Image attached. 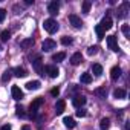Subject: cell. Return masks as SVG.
<instances>
[{
	"mask_svg": "<svg viewBox=\"0 0 130 130\" xmlns=\"http://www.w3.org/2000/svg\"><path fill=\"white\" fill-rule=\"evenodd\" d=\"M43 28H44V31L46 32H49V34H55L57 31H58V22L55 20V19H46L44 22H43Z\"/></svg>",
	"mask_w": 130,
	"mask_h": 130,
	"instance_id": "cell-1",
	"label": "cell"
},
{
	"mask_svg": "<svg viewBox=\"0 0 130 130\" xmlns=\"http://www.w3.org/2000/svg\"><path fill=\"white\" fill-rule=\"evenodd\" d=\"M43 103H44V98H41V96L35 98V100L31 103V106H29V110H31V113H32V115H35V113L38 112V109L43 106Z\"/></svg>",
	"mask_w": 130,
	"mask_h": 130,
	"instance_id": "cell-2",
	"label": "cell"
},
{
	"mask_svg": "<svg viewBox=\"0 0 130 130\" xmlns=\"http://www.w3.org/2000/svg\"><path fill=\"white\" fill-rule=\"evenodd\" d=\"M32 68H34V71H35L37 74L44 75V74H43V72H44V69H43V60H41L40 57H37L35 60H32Z\"/></svg>",
	"mask_w": 130,
	"mask_h": 130,
	"instance_id": "cell-3",
	"label": "cell"
},
{
	"mask_svg": "<svg viewBox=\"0 0 130 130\" xmlns=\"http://www.w3.org/2000/svg\"><path fill=\"white\" fill-rule=\"evenodd\" d=\"M57 47V43L52 40V38H46L44 41H43V44H41V49L44 51V52H51L52 49H55Z\"/></svg>",
	"mask_w": 130,
	"mask_h": 130,
	"instance_id": "cell-4",
	"label": "cell"
},
{
	"mask_svg": "<svg viewBox=\"0 0 130 130\" xmlns=\"http://www.w3.org/2000/svg\"><path fill=\"white\" fill-rule=\"evenodd\" d=\"M58 9H60V3L57 2V0H52V2L47 5V12L51 15H57L58 14Z\"/></svg>",
	"mask_w": 130,
	"mask_h": 130,
	"instance_id": "cell-5",
	"label": "cell"
},
{
	"mask_svg": "<svg viewBox=\"0 0 130 130\" xmlns=\"http://www.w3.org/2000/svg\"><path fill=\"white\" fill-rule=\"evenodd\" d=\"M128 2H124L119 8H118V12H116V15H118V19H124L125 15H127V12H128Z\"/></svg>",
	"mask_w": 130,
	"mask_h": 130,
	"instance_id": "cell-6",
	"label": "cell"
},
{
	"mask_svg": "<svg viewBox=\"0 0 130 130\" xmlns=\"http://www.w3.org/2000/svg\"><path fill=\"white\" fill-rule=\"evenodd\" d=\"M69 22H71V25H72L75 29H80V28L83 26L81 19H80L78 15H75V14H71V15H69Z\"/></svg>",
	"mask_w": 130,
	"mask_h": 130,
	"instance_id": "cell-7",
	"label": "cell"
},
{
	"mask_svg": "<svg viewBox=\"0 0 130 130\" xmlns=\"http://www.w3.org/2000/svg\"><path fill=\"white\" fill-rule=\"evenodd\" d=\"M107 46H109V49H112L113 52H118V41H116V37L115 35H109L107 37Z\"/></svg>",
	"mask_w": 130,
	"mask_h": 130,
	"instance_id": "cell-8",
	"label": "cell"
},
{
	"mask_svg": "<svg viewBox=\"0 0 130 130\" xmlns=\"http://www.w3.org/2000/svg\"><path fill=\"white\" fill-rule=\"evenodd\" d=\"M46 74L51 78H57L58 74H60V71H58V68L55 66V64H49V66H46Z\"/></svg>",
	"mask_w": 130,
	"mask_h": 130,
	"instance_id": "cell-9",
	"label": "cell"
},
{
	"mask_svg": "<svg viewBox=\"0 0 130 130\" xmlns=\"http://www.w3.org/2000/svg\"><path fill=\"white\" fill-rule=\"evenodd\" d=\"M11 95H12V98H14L15 101H20V100L23 98V90H22L19 86H12V89H11Z\"/></svg>",
	"mask_w": 130,
	"mask_h": 130,
	"instance_id": "cell-10",
	"label": "cell"
},
{
	"mask_svg": "<svg viewBox=\"0 0 130 130\" xmlns=\"http://www.w3.org/2000/svg\"><path fill=\"white\" fill-rule=\"evenodd\" d=\"M86 96H83V95H77L74 100H72V104H74V107H78V109H81L84 104H86Z\"/></svg>",
	"mask_w": 130,
	"mask_h": 130,
	"instance_id": "cell-11",
	"label": "cell"
},
{
	"mask_svg": "<svg viewBox=\"0 0 130 130\" xmlns=\"http://www.w3.org/2000/svg\"><path fill=\"white\" fill-rule=\"evenodd\" d=\"M81 61H83L81 52H75V54L71 57V64H72V66H78V64H81Z\"/></svg>",
	"mask_w": 130,
	"mask_h": 130,
	"instance_id": "cell-12",
	"label": "cell"
},
{
	"mask_svg": "<svg viewBox=\"0 0 130 130\" xmlns=\"http://www.w3.org/2000/svg\"><path fill=\"white\" fill-rule=\"evenodd\" d=\"M112 25H113V22H112V19H110V17H104V19L101 20V23H100V26H101L104 31L112 29Z\"/></svg>",
	"mask_w": 130,
	"mask_h": 130,
	"instance_id": "cell-13",
	"label": "cell"
},
{
	"mask_svg": "<svg viewBox=\"0 0 130 130\" xmlns=\"http://www.w3.org/2000/svg\"><path fill=\"white\" fill-rule=\"evenodd\" d=\"M12 75H15L17 78H25V77L28 75V72H26L25 68H20V66H19V68H14V69H12Z\"/></svg>",
	"mask_w": 130,
	"mask_h": 130,
	"instance_id": "cell-14",
	"label": "cell"
},
{
	"mask_svg": "<svg viewBox=\"0 0 130 130\" xmlns=\"http://www.w3.org/2000/svg\"><path fill=\"white\" fill-rule=\"evenodd\" d=\"M64 109H66V101H64V100L57 101V104H55V113L57 115H61L64 112Z\"/></svg>",
	"mask_w": 130,
	"mask_h": 130,
	"instance_id": "cell-15",
	"label": "cell"
},
{
	"mask_svg": "<svg viewBox=\"0 0 130 130\" xmlns=\"http://www.w3.org/2000/svg\"><path fill=\"white\" fill-rule=\"evenodd\" d=\"M119 77H121V68H119V66H113L112 71H110V78H112L113 81H116Z\"/></svg>",
	"mask_w": 130,
	"mask_h": 130,
	"instance_id": "cell-16",
	"label": "cell"
},
{
	"mask_svg": "<svg viewBox=\"0 0 130 130\" xmlns=\"http://www.w3.org/2000/svg\"><path fill=\"white\" fill-rule=\"evenodd\" d=\"M40 86H41V83L37 81V80H34V81H28V83H26V89H28V90H38Z\"/></svg>",
	"mask_w": 130,
	"mask_h": 130,
	"instance_id": "cell-17",
	"label": "cell"
},
{
	"mask_svg": "<svg viewBox=\"0 0 130 130\" xmlns=\"http://www.w3.org/2000/svg\"><path fill=\"white\" fill-rule=\"evenodd\" d=\"M63 124L66 125L68 128H74V127L77 125L75 119H74V118H71V116H64V119H63Z\"/></svg>",
	"mask_w": 130,
	"mask_h": 130,
	"instance_id": "cell-18",
	"label": "cell"
},
{
	"mask_svg": "<svg viewBox=\"0 0 130 130\" xmlns=\"http://www.w3.org/2000/svg\"><path fill=\"white\" fill-rule=\"evenodd\" d=\"M80 81L84 83V84H90V83H92V75H90L89 72H84V74H81Z\"/></svg>",
	"mask_w": 130,
	"mask_h": 130,
	"instance_id": "cell-19",
	"label": "cell"
},
{
	"mask_svg": "<svg viewBox=\"0 0 130 130\" xmlns=\"http://www.w3.org/2000/svg\"><path fill=\"white\" fill-rule=\"evenodd\" d=\"M125 90L124 89H115L113 90V96L116 98V100H122V98H125Z\"/></svg>",
	"mask_w": 130,
	"mask_h": 130,
	"instance_id": "cell-20",
	"label": "cell"
},
{
	"mask_svg": "<svg viewBox=\"0 0 130 130\" xmlns=\"http://www.w3.org/2000/svg\"><path fill=\"white\" fill-rule=\"evenodd\" d=\"M92 72H93V75L95 77H100L101 74H103V66H101V64H93V66H92Z\"/></svg>",
	"mask_w": 130,
	"mask_h": 130,
	"instance_id": "cell-21",
	"label": "cell"
},
{
	"mask_svg": "<svg viewBox=\"0 0 130 130\" xmlns=\"http://www.w3.org/2000/svg\"><path fill=\"white\" fill-rule=\"evenodd\" d=\"M110 127V119L109 118H103L101 121H100V128L101 130H107Z\"/></svg>",
	"mask_w": 130,
	"mask_h": 130,
	"instance_id": "cell-22",
	"label": "cell"
},
{
	"mask_svg": "<svg viewBox=\"0 0 130 130\" xmlns=\"http://www.w3.org/2000/svg\"><path fill=\"white\" fill-rule=\"evenodd\" d=\"M64 58H66V54H64V52H57V54H54L52 55V61H63Z\"/></svg>",
	"mask_w": 130,
	"mask_h": 130,
	"instance_id": "cell-23",
	"label": "cell"
},
{
	"mask_svg": "<svg viewBox=\"0 0 130 130\" xmlns=\"http://www.w3.org/2000/svg\"><path fill=\"white\" fill-rule=\"evenodd\" d=\"M95 32H96V37H98L100 40H103V38H104V35H106V31H104L100 25H96V26H95Z\"/></svg>",
	"mask_w": 130,
	"mask_h": 130,
	"instance_id": "cell-24",
	"label": "cell"
},
{
	"mask_svg": "<svg viewBox=\"0 0 130 130\" xmlns=\"http://www.w3.org/2000/svg\"><path fill=\"white\" fill-rule=\"evenodd\" d=\"M72 43H74L72 37H68V35H64V37H61V44H64V46H71Z\"/></svg>",
	"mask_w": 130,
	"mask_h": 130,
	"instance_id": "cell-25",
	"label": "cell"
},
{
	"mask_svg": "<svg viewBox=\"0 0 130 130\" xmlns=\"http://www.w3.org/2000/svg\"><path fill=\"white\" fill-rule=\"evenodd\" d=\"M32 44H34V40H32V38H26V40H23V41L20 43V46H22L23 49H28V47L32 46Z\"/></svg>",
	"mask_w": 130,
	"mask_h": 130,
	"instance_id": "cell-26",
	"label": "cell"
},
{
	"mask_svg": "<svg viewBox=\"0 0 130 130\" xmlns=\"http://www.w3.org/2000/svg\"><path fill=\"white\" fill-rule=\"evenodd\" d=\"M11 77H12V71H5L3 75H2V81L3 83H8L11 80Z\"/></svg>",
	"mask_w": 130,
	"mask_h": 130,
	"instance_id": "cell-27",
	"label": "cell"
},
{
	"mask_svg": "<svg viewBox=\"0 0 130 130\" xmlns=\"http://www.w3.org/2000/svg\"><path fill=\"white\" fill-rule=\"evenodd\" d=\"M95 95H98L100 98H106V95H107V89H106V87H100V89L95 90Z\"/></svg>",
	"mask_w": 130,
	"mask_h": 130,
	"instance_id": "cell-28",
	"label": "cell"
},
{
	"mask_svg": "<svg viewBox=\"0 0 130 130\" xmlns=\"http://www.w3.org/2000/svg\"><path fill=\"white\" fill-rule=\"evenodd\" d=\"M90 6H92V2H90V0H84V2H83V12L87 14V12L90 11Z\"/></svg>",
	"mask_w": 130,
	"mask_h": 130,
	"instance_id": "cell-29",
	"label": "cell"
},
{
	"mask_svg": "<svg viewBox=\"0 0 130 130\" xmlns=\"http://www.w3.org/2000/svg\"><path fill=\"white\" fill-rule=\"evenodd\" d=\"M11 38V32L9 31H2V34H0V40L2 41H8Z\"/></svg>",
	"mask_w": 130,
	"mask_h": 130,
	"instance_id": "cell-30",
	"label": "cell"
},
{
	"mask_svg": "<svg viewBox=\"0 0 130 130\" xmlns=\"http://www.w3.org/2000/svg\"><path fill=\"white\" fill-rule=\"evenodd\" d=\"M98 51H100V47L98 46H90V47H87V55H96L98 54Z\"/></svg>",
	"mask_w": 130,
	"mask_h": 130,
	"instance_id": "cell-31",
	"label": "cell"
},
{
	"mask_svg": "<svg viewBox=\"0 0 130 130\" xmlns=\"http://www.w3.org/2000/svg\"><path fill=\"white\" fill-rule=\"evenodd\" d=\"M15 113H17V116H20V118H25V116H26V113H25L23 107H20V106H17V107H15Z\"/></svg>",
	"mask_w": 130,
	"mask_h": 130,
	"instance_id": "cell-32",
	"label": "cell"
},
{
	"mask_svg": "<svg viewBox=\"0 0 130 130\" xmlns=\"http://www.w3.org/2000/svg\"><path fill=\"white\" fill-rule=\"evenodd\" d=\"M121 31H122V34L128 38L130 37V29H128V25H122V28H121Z\"/></svg>",
	"mask_w": 130,
	"mask_h": 130,
	"instance_id": "cell-33",
	"label": "cell"
},
{
	"mask_svg": "<svg viewBox=\"0 0 130 130\" xmlns=\"http://www.w3.org/2000/svg\"><path fill=\"white\" fill-rule=\"evenodd\" d=\"M77 116H78V118H84V116H86V110H84V109L77 110Z\"/></svg>",
	"mask_w": 130,
	"mask_h": 130,
	"instance_id": "cell-34",
	"label": "cell"
},
{
	"mask_svg": "<svg viewBox=\"0 0 130 130\" xmlns=\"http://www.w3.org/2000/svg\"><path fill=\"white\" fill-rule=\"evenodd\" d=\"M6 17V9H0V23H2Z\"/></svg>",
	"mask_w": 130,
	"mask_h": 130,
	"instance_id": "cell-35",
	"label": "cell"
},
{
	"mask_svg": "<svg viewBox=\"0 0 130 130\" xmlns=\"http://www.w3.org/2000/svg\"><path fill=\"white\" fill-rule=\"evenodd\" d=\"M51 95H52V96H58V95H60V89H58V87H54V89L51 90Z\"/></svg>",
	"mask_w": 130,
	"mask_h": 130,
	"instance_id": "cell-36",
	"label": "cell"
},
{
	"mask_svg": "<svg viewBox=\"0 0 130 130\" xmlns=\"http://www.w3.org/2000/svg\"><path fill=\"white\" fill-rule=\"evenodd\" d=\"M0 130H11V125L9 124H5V125H2V128Z\"/></svg>",
	"mask_w": 130,
	"mask_h": 130,
	"instance_id": "cell-37",
	"label": "cell"
},
{
	"mask_svg": "<svg viewBox=\"0 0 130 130\" xmlns=\"http://www.w3.org/2000/svg\"><path fill=\"white\" fill-rule=\"evenodd\" d=\"M22 130H31V127H29V125H23Z\"/></svg>",
	"mask_w": 130,
	"mask_h": 130,
	"instance_id": "cell-38",
	"label": "cell"
},
{
	"mask_svg": "<svg viewBox=\"0 0 130 130\" xmlns=\"http://www.w3.org/2000/svg\"><path fill=\"white\" fill-rule=\"evenodd\" d=\"M25 3H26V5H32V3H34V0H26Z\"/></svg>",
	"mask_w": 130,
	"mask_h": 130,
	"instance_id": "cell-39",
	"label": "cell"
}]
</instances>
